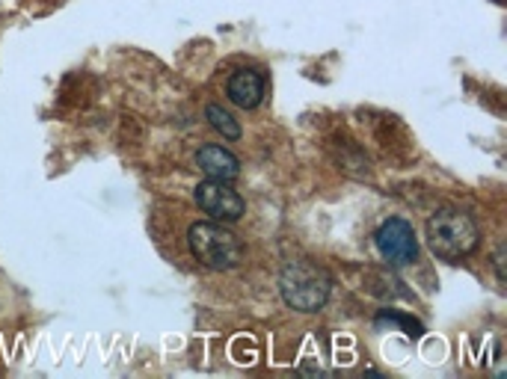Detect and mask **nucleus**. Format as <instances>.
Listing matches in <instances>:
<instances>
[{"mask_svg":"<svg viewBox=\"0 0 507 379\" xmlns=\"http://www.w3.org/2000/svg\"><path fill=\"white\" fill-rule=\"evenodd\" d=\"M191 255L208 270H234L243 261L241 237L229 231L222 222H193L187 229Z\"/></svg>","mask_w":507,"mask_h":379,"instance_id":"obj_3","label":"nucleus"},{"mask_svg":"<svg viewBox=\"0 0 507 379\" xmlns=\"http://www.w3.org/2000/svg\"><path fill=\"white\" fill-rule=\"evenodd\" d=\"M424 237H428L430 252L440 261H463L478 249L481 243V231L475 220L463 210L445 208L436 210L428 220V229H424Z\"/></svg>","mask_w":507,"mask_h":379,"instance_id":"obj_1","label":"nucleus"},{"mask_svg":"<svg viewBox=\"0 0 507 379\" xmlns=\"http://www.w3.org/2000/svg\"><path fill=\"white\" fill-rule=\"evenodd\" d=\"M279 291L285 305H291L294 312L315 314L321 312L329 300V293H333V279L326 276L324 267H317L305 258H297V261H288L285 270H282Z\"/></svg>","mask_w":507,"mask_h":379,"instance_id":"obj_2","label":"nucleus"},{"mask_svg":"<svg viewBox=\"0 0 507 379\" xmlns=\"http://www.w3.org/2000/svg\"><path fill=\"white\" fill-rule=\"evenodd\" d=\"M205 116H208V122H211V128L217 130V134H222L226 139H241V125L234 122V118L222 110L220 104H208Z\"/></svg>","mask_w":507,"mask_h":379,"instance_id":"obj_8","label":"nucleus"},{"mask_svg":"<svg viewBox=\"0 0 507 379\" xmlns=\"http://www.w3.org/2000/svg\"><path fill=\"white\" fill-rule=\"evenodd\" d=\"M193 199H196V205L217 222H234V220H241L246 210L241 193L232 190L229 181H211L208 178V181H202L193 190Z\"/></svg>","mask_w":507,"mask_h":379,"instance_id":"obj_5","label":"nucleus"},{"mask_svg":"<svg viewBox=\"0 0 507 379\" xmlns=\"http://www.w3.org/2000/svg\"><path fill=\"white\" fill-rule=\"evenodd\" d=\"M196 163H199V169H202L211 181H234V178L241 175V160L234 158V154L229 149H222V146H202L196 154Z\"/></svg>","mask_w":507,"mask_h":379,"instance_id":"obj_7","label":"nucleus"},{"mask_svg":"<svg viewBox=\"0 0 507 379\" xmlns=\"http://www.w3.org/2000/svg\"><path fill=\"white\" fill-rule=\"evenodd\" d=\"M226 95L241 110H255L264 98V77L255 68H238L226 83Z\"/></svg>","mask_w":507,"mask_h":379,"instance_id":"obj_6","label":"nucleus"},{"mask_svg":"<svg viewBox=\"0 0 507 379\" xmlns=\"http://www.w3.org/2000/svg\"><path fill=\"white\" fill-rule=\"evenodd\" d=\"M374 243H377V252H380L386 264H392V267H407L419 258L416 229L400 217L386 220L380 229H377Z\"/></svg>","mask_w":507,"mask_h":379,"instance_id":"obj_4","label":"nucleus"}]
</instances>
